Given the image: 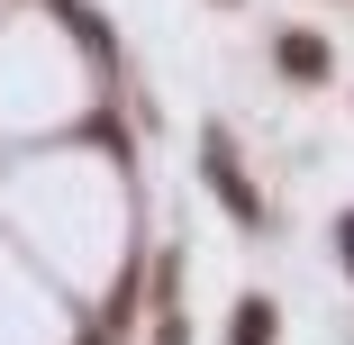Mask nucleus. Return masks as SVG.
Returning <instances> with one entry per match:
<instances>
[{
  "label": "nucleus",
  "instance_id": "f03ea898",
  "mask_svg": "<svg viewBox=\"0 0 354 345\" xmlns=\"http://www.w3.org/2000/svg\"><path fill=\"white\" fill-rule=\"evenodd\" d=\"M345 254H354V227H345Z\"/></svg>",
  "mask_w": 354,
  "mask_h": 345
},
{
  "label": "nucleus",
  "instance_id": "f257e3e1",
  "mask_svg": "<svg viewBox=\"0 0 354 345\" xmlns=\"http://www.w3.org/2000/svg\"><path fill=\"white\" fill-rule=\"evenodd\" d=\"M281 64H291L300 82H318V73H327V55H318V37H281Z\"/></svg>",
  "mask_w": 354,
  "mask_h": 345
}]
</instances>
